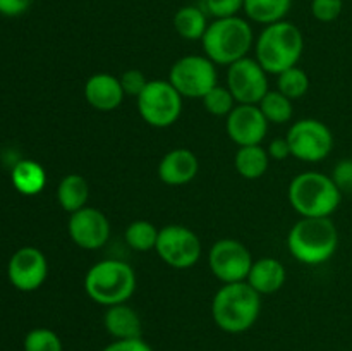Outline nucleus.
Listing matches in <instances>:
<instances>
[{"label":"nucleus","instance_id":"21","mask_svg":"<svg viewBox=\"0 0 352 351\" xmlns=\"http://www.w3.org/2000/svg\"><path fill=\"white\" fill-rule=\"evenodd\" d=\"M234 165L241 178L248 181L260 179L270 165V155L261 145H250V147H239L234 157Z\"/></svg>","mask_w":352,"mask_h":351},{"label":"nucleus","instance_id":"34","mask_svg":"<svg viewBox=\"0 0 352 351\" xmlns=\"http://www.w3.org/2000/svg\"><path fill=\"white\" fill-rule=\"evenodd\" d=\"M102 351H153V348L143 337H134V339H113Z\"/></svg>","mask_w":352,"mask_h":351},{"label":"nucleus","instance_id":"26","mask_svg":"<svg viewBox=\"0 0 352 351\" xmlns=\"http://www.w3.org/2000/svg\"><path fill=\"white\" fill-rule=\"evenodd\" d=\"M258 107L270 124H285L292 117V100L282 95L278 89H270Z\"/></svg>","mask_w":352,"mask_h":351},{"label":"nucleus","instance_id":"1","mask_svg":"<svg viewBox=\"0 0 352 351\" xmlns=\"http://www.w3.org/2000/svg\"><path fill=\"white\" fill-rule=\"evenodd\" d=\"M261 312V295L246 281L223 284L212 301L215 326L227 334H243L256 323Z\"/></svg>","mask_w":352,"mask_h":351},{"label":"nucleus","instance_id":"31","mask_svg":"<svg viewBox=\"0 0 352 351\" xmlns=\"http://www.w3.org/2000/svg\"><path fill=\"white\" fill-rule=\"evenodd\" d=\"M243 7L244 0H205L203 10L215 19H223V17L237 16Z\"/></svg>","mask_w":352,"mask_h":351},{"label":"nucleus","instance_id":"14","mask_svg":"<svg viewBox=\"0 0 352 351\" xmlns=\"http://www.w3.org/2000/svg\"><path fill=\"white\" fill-rule=\"evenodd\" d=\"M10 284L23 292L36 291L48 275V262L43 251L34 246L19 248L10 257L7 267Z\"/></svg>","mask_w":352,"mask_h":351},{"label":"nucleus","instance_id":"33","mask_svg":"<svg viewBox=\"0 0 352 351\" xmlns=\"http://www.w3.org/2000/svg\"><path fill=\"white\" fill-rule=\"evenodd\" d=\"M332 181L342 193H352V158H344L339 164L333 167L332 171Z\"/></svg>","mask_w":352,"mask_h":351},{"label":"nucleus","instance_id":"6","mask_svg":"<svg viewBox=\"0 0 352 351\" xmlns=\"http://www.w3.org/2000/svg\"><path fill=\"white\" fill-rule=\"evenodd\" d=\"M289 202L301 217H330L340 205L342 193L323 172L308 171L289 184Z\"/></svg>","mask_w":352,"mask_h":351},{"label":"nucleus","instance_id":"7","mask_svg":"<svg viewBox=\"0 0 352 351\" xmlns=\"http://www.w3.org/2000/svg\"><path fill=\"white\" fill-rule=\"evenodd\" d=\"M141 119L151 127H170L181 117L182 96L170 81L150 79L146 88L136 98Z\"/></svg>","mask_w":352,"mask_h":351},{"label":"nucleus","instance_id":"25","mask_svg":"<svg viewBox=\"0 0 352 351\" xmlns=\"http://www.w3.org/2000/svg\"><path fill=\"white\" fill-rule=\"evenodd\" d=\"M158 233H160V229H157L155 224L148 222V220H134L126 227L124 237H126V243L131 250L144 253V251L155 250Z\"/></svg>","mask_w":352,"mask_h":351},{"label":"nucleus","instance_id":"29","mask_svg":"<svg viewBox=\"0 0 352 351\" xmlns=\"http://www.w3.org/2000/svg\"><path fill=\"white\" fill-rule=\"evenodd\" d=\"M24 351H62V341L57 332L47 327L31 329L24 337Z\"/></svg>","mask_w":352,"mask_h":351},{"label":"nucleus","instance_id":"9","mask_svg":"<svg viewBox=\"0 0 352 351\" xmlns=\"http://www.w3.org/2000/svg\"><path fill=\"white\" fill-rule=\"evenodd\" d=\"M155 251L162 262L174 268H191L199 262L203 253L198 234L181 224H168L158 233Z\"/></svg>","mask_w":352,"mask_h":351},{"label":"nucleus","instance_id":"19","mask_svg":"<svg viewBox=\"0 0 352 351\" xmlns=\"http://www.w3.org/2000/svg\"><path fill=\"white\" fill-rule=\"evenodd\" d=\"M103 326L113 339H134L143 334V322H141L140 313L127 303L107 306Z\"/></svg>","mask_w":352,"mask_h":351},{"label":"nucleus","instance_id":"3","mask_svg":"<svg viewBox=\"0 0 352 351\" xmlns=\"http://www.w3.org/2000/svg\"><path fill=\"white\" fill-rule=\"evenodd\" d=\"M305 50V38L294 23L278 21L268 24L254 43L256 61L268 74H280L298 65Z\"/></svg>","mask_w":352,"mask_h":351},{"label":"nucleus","instance_id":"11","mask_svg":"<svg viewBox=\"0 0 352 351\" xmlns=\"http://www.w3.org/2000/svg\"><path fill=\"white\" fill-rule=\"evenodd\" d=\"M253 262L246 244L232 237L219 240L208 251L210 270L223 284L246 281Z\"/></svg>","mask_w":352,"mask_h":351},{"label":"nucleus","instance_id":"24","mask_svg":"<svg viewBox=\"0 0 352 351\" xmlns=\"http://www.w3.org/2000/svg\"><path fill=\"white\" fill-rule=\"evenodd\" d=\"M208 24L210 23L206 19V12L201 7L196 6L181 7L174 16L175 31L184 40H201Z\"/></svg>","mask_w":352,"mask_h":351},{"label":"nucleus","instance_id":"27","mask_svg":"<svg viewBox=\"0 0 352 351\" xmlns=\"http://www.w3.org/2000/svg\"><path fill=\"white\" fill-rule=\"evenodd\" d=\"M277 89L282 95H285L291 100L301 98V96H305L309 89L308 74H306L301 67L294 65V67L287 69V71L278 74Z\"/></svg>","mask_w":352,"mask_h":351},{"label":"nucleus","instance_id":"8","mask_svg":"<svg viewBox=\"0 0 352 351\" xmlns=\"http://www.w3.org/2000/svg\"><path fill=\"white\" fill-rule=\"evenodd\" d=\"M170 85L182 98H203L217 86V64L206 55H186L172 64L168 72Z\"/></svg>","mask_w":352,"mask_h":351},{"label":"nucleus","instance_id":"12","mask_svg":"<svg viewBox=\"0 0 352 351\" xmlns=\"http://www.w3.org/2000/svg\"><path fill=\"white\" fill-rule=\"evenodd\" d=\"M267 74L268 72L261 67L256 58L244 57L227 69V88L230 89L237 103L258 105L270 92Z\"/></svg>","mask_w":352,"mask_h":351},{"label":"nucleus","instance_id":"16","mask_svg":"<svg viewBox=\"0 0 352 351\" xmlns=\"http://www.w3.org/2000/svg\"><path fill=\"white\" fill-rule=\"evenodd\" d=\"M85 98L89 105L100 112H112L119 109L120 103L126 98L122 85L117 76L109 72H98L86 79Z\"/></svg>","mask_w":352,"mask_h":351},{"label":"nucleus","instance_id":"23","mask_svg":"<svg viewBox=\"0 0 352 351\" xmlns=\"http://www.w3.org/2000/svg\"><path fill=\"white\" fill-rule=\"evenodd\" d=\"M292 7V0H244L243 10L258 24H274L284 21Z\"/></svg>","mask_w":352,"mask_h":351},{"label":"nucleus","instance_id":"2","mask_svg":"<svg viewBox=\"0 0 352 351\" xmlns=\"http://www.w3.org/2000/svg\"><path fill=\"white\" fill-rule=\"evenodd\" d=\"M339 246V231L330 217H301L287 234L289 253L305 265H322Z\"/></svg>","mask_w":352,"mask_h":351},{"label":"nucleus","instance_id":"28","mask_svg":"<svg viewBox=\"0 0 352 351\" xmlns=\"http://www.w3.org/2000/svg\"><path fill=\"white\" fill-rule=\"evenodd\" d=\"M201 100L206 112H210L212 116L217 117H227L232 112L234 107H236V100H234L232 93H230V89L227 88V86H213Z\"/></svg>","mask_w":352,"mask_h":351},{"label":"nucleus","instance_id":"17","mask_svg":"<svg viewBox=\"0 0 352 351\" xmlns=\"http://www.w3.org/2000/svg\"><path fill=\"white\" fill-rule=\"evenodd\" d=\"M199 162L188 148H174L162 157L158 164V178L168 186H184L196 178Z\"/></svg>","mask_w":352,"mask_h":351},{"label":"nucleus","instance_id":"35","mask_svg":"<svg viewBox=\"0 0 352 351\" xmlns=\"http://www.w3.org/2000/svg\"><path fill=\"white\" fill-rule=\"evenodd\" d=\"M33 0H0V14L7 17H16L26 12Z\"/></svg>","mask_w":352,"mask_h":351},{"label":"nucleus","instance_id":"10","mask_svg":"<svg viewBox=\"0 0 352 351\" xmlns=\"http://www.w3.org/2000/svg\"><path fill=\"white\" fill-rule=\"evenodd\" d=\"M287 143L292 157L302 162H320L333 148V134L327 124L318 119H301L291 126Z\"/></svg>","mask_w":352,"mask_h":351},{"label":"nucleus","instance_id":"30","mask_svg":"<svg viewBox=\"0 0 352 351\" xmlns=\"http://www.w3.org/2000/svg\"><path fill=\"white\" fill-rule=\"evenodd\" d=\"M344 9V0H311V14L320 23H332L339 19Z\"/></svg>","mask_w":352,"mask_h":351},{"label":"nucleus","instance_id":"18","mask_svg":"<svg viewBox=\"0 0 352 351\" xmlns=\"http://www.w3.org/2000/svg\"><path fill=\"white\" fill-rule=\"evenodd\" d=\"M287 272L282 262L272 257H263L253 262L246 282L260 295H274L285 284Z\"/></svg>","mask_w":352,"mask_h":351},{"label":"nucleus","instance_id":"13","mask_svg":"<svg viewBox=\"0 0 352 351\" xmlns=\"http://www.w3.org/2000/svg\"><path fill=\"white\" fill-rule=\"evenodd\" d=\"M67 233L72 243L81 250H100L105 246L110 237L109 217L102 210L86 205L85 209L71 213Z\"/></svg>","mask_w":352,"mask_h":351},{"label":"nucleus","instance_id":"15","mask_svg":"<svg viewBox=\"0 0 352 351\" xmlns=\"http://www.w3.org/2000/svg\"><path fill=\"white\" fill-rule=\"evenodd\" d=\"M268 120L258 105L237 103L226 117V131L237 147L261 145L268 133Z\"/></svg>","mask_w":352,"mask_h":351},{"label":"nucleus","instance_id":"5","mask_svg":"<svg viewBox=\"0 0 352 351\" xmlns=\"http://www.w3.org/2000/svg\"><path fill=\"white\" fill-rule=\"evenodd\" d=\"M85 291L105 308L127 303L136 291V272L122 260H102L86 272Z\"/></svg>","mask_w":352,"mask_h":351},{"label":"nucleus","instance_id":"32","mask_svg":"<svg viewBox=\"0 0 352 351\" xmlns=\"http://www.w3.org/2000/svg\"><path fill=\"white\" fill-rule=\"evenodd\" d=\"M119 81L120 85H122L126 96L138 98V96L143 93V89L146 88L150 79H148L146 76H144V72L140 71V69H127V71H124L122 74H120Z\"/></svg>","mask_w":352,"mask_h":351},{"label":"nucleus","instance_id":"4","mask_svg":"<svg viewBox=\"0 0 352 351\" xmlns=\"http://www.w3.org/2000/svg\"><path fill=\"white\" fill-rule=\"evenodd\" d=\"M205 55L217 65H230L248 57L254 43L253 28L239 16L215 19L201 38Z\"/></svg>","mask_w":352,"mask_h":351},{"label":"nucleus","instance_id":"20","mask_svg":"<svg viewBox=\"0 0 352 351\" xmlns=\"http://www.w3.org/2000/svg\"><path fill=\"white\" fill-rule=\"evenodd\" d=\"M12 184L21 195L34 196L43 191L47 184V172L38 162L34 160H19L12 167Z\"/></svg>","mask_w":352,"mask_h":351},{"label":"nucleus","instance_id":"22","mask_svg":"<svg viewBox=\"0 0 352 351\" xmlns=\"http://www.w3.org/2000/svg\"><path fill=\"white\" fill-rule=\"evenodd\" d=\"M89 198L88 181L81 174H69L58 182L57 200L62 210L74 213L85 209Z\"/></svg>","mask_w":352,"mask_h":351},{"label":"nucleus","instance_id":"36","mask_svg":"<svg viewBox=\"0 0 352 351\" xmlns=\"http://www.w3.org/2000/svg\"><path fill=\"white\" fill-rule=\"evenodd\" d=\"M268 155L274 160H285L287 157H291V148H289L287 138H277V140L272 141L267 148Z\"/></svg>","mask_w":352,"mask_h":351}]
</instances>
